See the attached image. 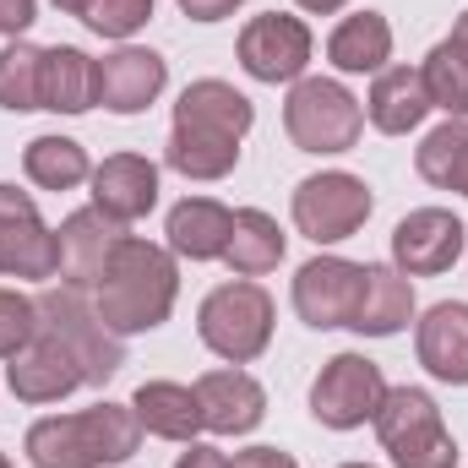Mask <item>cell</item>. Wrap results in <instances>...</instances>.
<instances>
[{"instance_id":"1","label":"cell","mask_w":468,"mask_h":468,"mask_svg":"<svg viewBox=\"0 0 468 468\" xmlns=\"http://www.w3.org/2000/svg\"><path fill=\"white\" fill-rule=\"evenodd\" d=\"M250 125H256L250 99L234 82L202 77L175 104V125H169L164 158L186 180H224V175H234V164H239V142H245Z\"/></svg>"},{"instance_id":"2","label":"cell","mask_w":468,"mask_h":468,"mask_svg":"<svg viewBox=\"0 0 468 468\" xmlns=\"http://www.w3.org/2000/svg\"><path fill=\"white\" fill-rule=\"evenodd\" d=\"M180 300V272H175V256L142 234H125L104 267V278L93 283V311L99 322L131 338V333H153L169 322Z\"/></svg>"},{"instance_id":"3","label":"cell","mask_w":468,"mask_h":468,"mask_svg":"<svg viewBox=\"0 0 468 468\" xmlns=\"http://www.w3.org/2000/svg\"><path fill=\"white\" fill-rule=\"evenodd\" d=\"M142 420L131 403H93L82 414H49L27 425L22 452L33 468H110L136 458Z\"/></svg>"},{"instance_id":"4","label":"cell","mask_w":468,"mask_h":468,"mask_svg":"<svg viewBox=\"0 0 468 468\" xmlns=\"http://www.w3.org/2000/svg\"><path fill=\"white\" fill-rule=\"evenodd\" d=\"M370 425L392 468H458V441L425 387H387Z\"/></svg>"},{"instance_id":"5","label":"cell","mask_w":468,"mask_h":468,"mask_svg":"<svg viewBox=\"0 0 468 468\" xmlns=\"http://www.w3.org/2000/svg\"><path fill=\"white\" fill-rule=\"evenodd\" d=\"M197 333L202 344L229 359V365H250L261 359L267 344H272V294L250 278H234V283H218L202 311H197Z\"/></svg>"},{"instance_id":"6","label":"cell","mask_w":468,"mask_h":468,"mask_svg":"<svg viewBox=\"0 0 468 468\" xmlns=\"http://www.w3.org/2000/svg\"><path fill=\"white\" fill-rule=\"evenodd\" d=\"M283 131L300 153H349L365 131V110L344 82L333 77H300L283 99Z\"/></svg>"},{"instance_id":"7","label":"cell","mask_w":468,"mask_h":468,"mask_svg":"<svg viewBox=\"0 0 468 468\" xmlns=\"http://www.w3.org/2000/svg\"><path fill=\"white\" fill-rule=\"evenodd\" d=\"M38 322H44V327L71 349V359H77V365H82V376H88V387H104L120 365H125L120 333H110V327L99 322V311H93L88 289H71V283L44 289V294H38Z\"/></svg>"},{"instance_id":"8","label":"cell","mask_w":468,"mask_h":468,"mask_svg":"<svg viewBox=\"0 0 468 468\" xmlns=\"http://www.w3.org/2000/svg\"><path fill=\"white\" fill-rule=\"evenodd\" d=\"M370 207H376L370 186L349 169H327V175H311L294 186V229L311 245H338V239L359 234Z\"/></svg>"},{"instance_id":"9","label":"cell","mask_w":468,"mask_h":468,"mask_svg":"<svg viewBox=\"0 0 468 468\" xmlns=\"http://www.w3.org/2000/svg\"><path fill=\"white\" fill-rule=\"evenodd\" d=\"M381 398H387V376L365 354H333L311 381V414L327 431H359L365 420H376Z\"/></svg>"},{"instance_id":"10","label":"cell","mask_w":468,"mask_h":468,"mask_svg":"<svg viewBox=\"0 0 468 468\" xmlns=\"http://www.w3.org/2000/svg\"><path fill=\"white\" fill-rule=\"evenodd\" d=\"M239 66L256 82H300L311 66V27L289 11H261L239 27Z\"/></svg>"},{"instance_id":"11","label":"cell","mask_w":468,"mask_h":468,"mask_svg":"<svg viewBox=\"0 0 468 468\" xmlns=\"http://www.w3.org/2000/svg\"><path fill=\"white\" fill-rule=\"evenodd\" d=\"M0 278H60V245L16 186H0Z\"/></svg>"},{"instance_id":"12","label":"cell","mask_w":468,"mask_h":468,"mask_svg":"<svg viewBox=\"0 0 468 468\" xmlns=\"http://www.w3.org/2000/svg\"><path fill=\"white\" fill-rule=\"evenodd\" d=\"M359 289H365V267L344 256H311L294 272V311L305 327L327 333V327H349L359 311Z\"/></svg>"},{"instance_id":"13","label":"cell","mask_w":468,"mask_h":468,"mask_svg":"<svg viewBox=\"0 0 468 468\" xmlns=\"http://www.w3.org/2000/svg\"><path fill=\"white\" fill-rule=\"evenodd\" d=\"M463 218L447 207H420L392 229V267L409 278H436L463 256Z\"/></svg>"},{"instance_id":"14","label":"cell","mask_w":468,"mask_h":468,"mask_svg":"<svg viewBox=\"0 0 468 468\" xmlns=\"http://www.w3.org/2000/svg\"><path fill=\"white\" fill-rule=\"evenodd\" d=\"M5 381H11V392H16L22 403H60L66 392L88 387L82 365L71 359V349H66L44 322H38V338H33L27 349L16 354V359H5Z\"/></svg>"},{"instance_id":"15","label":"cell","mask_w":468,"mask_h":468,"mask_svg":"<svg viewBox=\"0 0 468 468\" xmlns=\"http://www.w3.org/2000/svg\"><path fill=\"white\" fill-rule=\"evenodd\" d=\"M197 403H202V425L213 436H250L261 420H267V392L250 370L224 365V370H207L197 381Z\"/></svg>"},{"instance_id":"16","label":"cell","mask_w":468,"mask_h":468,"mask_svg":"<svg viewBox=\"0 0 468 468\" xmlns=\"http://www.w3.org/2000/svg\"><path fill=\"white\" fill-rule=\"evenodd\" d=\"M120 239H125V224H115L110 213H99V207L71 213L60 224V234H55V245H60V283L93 294V283L104 278V267H110Z\"/></svg>"},{"instance_id":"17","label":"cell","mask_w":468,"mask_h":468,"mask_svg":"<svg viewBox=\"0 0 468 468\" xmlns=\"http://www.w3.org/2000/svg\"><path fill=\"white\" fill-rule=\"evenodd\" d=\"M164 82H169L164 55H153L142 44H125V49L99 60V104L110 115H142L164 93Z\"/></svg>"},{"instance_id":"18","label":"cell","mask_w":468,"mask_h":468,"mask_svg":"<svg viewBox=\"0 0 468 468\" xmlns=\"http://www.w3.org/2000/svg\"><path fill=\"white\" fill-rule=\"evenodd\" d=\"M93 207L110 213L115 224H136L158 202V164L142 153H110L93 175Z\"/></svg>"},{"instance_id":"19","label":"cell","mask_w":468,"mask_h":468,"mask_svg":"<svg viewBox=\"0 0 468 468\" xmlns=\"http://www.w3.org/2000/svg\"><path fill=\"white\" fill-rule=\"evenodd\" d=\"M420 365L447 381V387H468V305L463 300H441L425 311L420 333H414Z\"/></svg>"},{"instance_id":"20","label":"cell","mask_w":468,"mask_h":468,"mask_svg":"<svg viewBox=\"0 0 468 468\" xmlns=\"http://www.w3.org/2000/svg\"><path fill=\"white\" fill-rule=\"evenodd\" d=\"M425 115H431V93H425L420 66H381L365 99V120L387 136H409L425 125Z\"/></svg>"},{"instance_id":"21","label":"cell","mask_w":468,"mask_h":468,"mask_svg":"<svg viewBox=\"0 0 468 468\" xmlns=\"http://www.w3.org/2000/svg\"><path fill=\"white\" fill-rule=\"evenodd\" d=\"M99 104V60L82 55L77 44L44 49V77H38V110L49 115H88Z\"/></svg>"},{"instance_id":"22","label":"cell","mask_w":468,"mask_h":468,"mask_svg":"<svg viewBox=\"0 0 468 468\" xmlns=\"http://www.w3.org/2000/svg\"><path fill=\"white\" fill-rule=\"evenodd\" d=\"M414 322V283L398 267H365V289H359V311H354V333L359 338H392Z\"/></svg>"},{"instance_id":"23","label":"cell","mask_w":468,"mask_h":468,"mask_svg":"<svg viewBox=\"0 0 468 468\" xmlns=\"http://www.w3.org/2000/svg\"><path fill=\"white\" fill-rule=\"evenodd\" d=\"M169 250L186 256V261H218L234 239V213L213 197H186L175 213H169Z\"/></svg>"},{"instance_id":"24","label":"cell","mask_w":468,"mask_h":468,"mask_svg":"<svg viewBox=\"0 0 468 468\" xmlns=\"http://www.w3.org/2000/svg\"><path fill=\"white\" fill-rule=\"evenodd\" d=\"M136 420L147 436H164V441H197L202 425V403H197V387H180V381H142L136 398H131Z\"/></svg>"},{"instance_id":"25","label":"cell","mask_w":468,"mask_h":468,"mask_svg":"<svg viewBox=\"0 0 468 468\" xmlns=\"http://www.w3.org/2000/svg\"><path fill=\"white\" fill-rule=\"evenodd\" d=\"M327 60L344 71V77H365V71H381L392 60V27L381 11H354L333 27L327 38Z\"/></svg>"},{"instance_id":"26","label":"cell","mask_w":468,"mask_h":468,"mask_svg":"<svg viewBox=\"0 0 468 468\" xmlns=\"http://www.w3.org/2000/svg\"><path fill=\"white\" fill-rule=\"evenodd\" d=\"M283 229H278V218L272 213H261V207H239L234 213V239L229 250H224V261H229L239 278H261V272H272L278 261H283Z\"/></svg>"},{"instance_id":"27","label":"cell","mask_w":468,"mask_h":468,"mask_svg":"<svg viewBox=\"0 0 468 468\" xmlns=\"http://www.w3.org/2000/svg\"><path fill=\"white\" fill-rule=\"evenodd\" d=\"M22 169L38 191H77L93 164H88V147L71 142V136H33L27 153H22Z\"/></svg>"},{"instance_id":"28","label":"cell","mask_w":468,"mask_h":468,"mask_svg":"<svg viewBox=\"0 0 468 468\" xmlns=\"http://www.w3.org/2000/svg\"><path fill=\"white\" fill-rule=\"evenodd\" d=\"M414 169H420V180L468 197V120H447V125H436V131L420 142Z\"/></svg>"},{"instance_id":"29","label":"cell","mask_w":468,"mask_h":468,"mask_svg":"<svg viewBox=\"0 0 468 468\" xmlns=\"http://www.w3.org/2000/svg\"><path fill=\"white\" fill-rule=\"evenodd\" d=\"M420 77H425L431 110H447V120H468V44L458 33L441 38V44L425 55Z\"/></svg>"},{"instance_id":"30","label":"cell","mask_w":468,"mask_h":468,"mask_svg":"<svg viewBox=\"0 0 468 468\" xmlns=\"http://www.w3.org/2000/svg\"><path fill=\"white\" fill-rule=\"evenodd\" d=\"M38 77H44V49L11 38L0 49V110H11V115L38 110Z\"/></svg>"},{"instance_id":"31","label":"cell","mask_w":468,"mask_h":468,"mask_svg":"<svg viewBox=\"0 0 468 468\" xmlns=\"http://www.w3.org/2000/svg\"><path fill=\"white\" fill-rule=\"evenodd\" d=\"M33 338H38V300L0 289V359H16Z\"/></svg>"},{"instance_id":"32","label":"cell","mask_w":468,"mask_h":468,"mask_svg":"<svg viewBox=\"0 0 468 468\" xmlns=\"http://www.w3.org/2000/svg\"><path fill=\"white\" fill-rule=\"evenodd\" d=\"M153 16V0H88L82 22L99 33V38H131L136 27H147Z\"/></svg>"},{"instance_id":"33","label":"cell","mask_w":468,"mask_h":468,"mask_svg":"<svg viewBox=\"0 0 468 468\" xmlns=\"http://www.w3.org/2000/svg\"><path fill=\"white\" fill-rule=\"evenodd\" d=\"M33 16H38V5H33V0H0V33L22 38V33L33 27Z\"/></svg>"},{"instance_id":"34","label":"cell","mask_w":468,"mask_h":468,"mask_svg":"<svg viewBox=\"0 0 468 468\" xmlns=\"http://www.w3.org/2000/svg\"><path fill=\"white\" fill-rule=\"evenodd\" d=\"M229 468H300L289 452H278V447H245V452H234Z\"/></svg>"},{"instance_id":"35","label":"cell","mask_w":468,"mask_h":468,"mask_svg":"<svg viewBox=\"0 0 468 468\" xmlns=\"http://www.w3.org/2000/svg\"><path fill=\"white\" fill-rule=\"evenodd\" d=\"M239 5H245V0H180V11H186L191 22H224Z\"/></svg>"},{"instance_id":"36","label":"cell","mask_w":468,"mask_h":468,"mask_svg":"<svg viewBox=\"0 0 468 468\" xmlns=\"http://www.w3.org/2000/svg\"><path fill=\"white\" fill-rule=\"evenodd\" d=\"M175 468H229V452H218V447H207V441H191Z\"/></svg>"},{"instance_id":"37","label":"cell","mask_w":468,"mask_h":468,"mask_svg":"<svg viewBox=\"0 0 468 468\" xmlns=\"http://www.w3.org/2000/svg\"><path fill=\"white\" fill-rule=\"evenodd\" d=\"M300 11H311V16H333V11H344L349 0H294Z\"/></svg>"},{"instance_id":"38","label":"cell","mask_w":468,"mask_h":468,"mask_svg":"<svg viewBox=\"0 0 468 468\" xmlns=\"http://www.w3.org/2000/svg\"><path fill=\"white\" fill-rule=\"evenodd\" d=\"M55 5H60L66 16H82V11H88V0H55Z\"/></svg>"},{"instance_id":"39","label":"cell","mask_w":468,"mask_h":468,"mask_svg":"<svg viewBox=\"0 0 468 468\" xmlns=\"http://www.w3.org/2000/svg\"><path fill=\"white\" fill-rule=\"evenodd\" d=\"M452 33H458V38H463V44H468V11H463V16H458V27H452Z\"/></svg>"},{"instance_id":"40","label":"cell","mask_w":468,"mask_h":468,"mask_svg":"<svg viewBox=\"0 0 468 468\" xmlns=\"http://www.w3.org/2000/svg\"><path fill=\"white\" fill-rule=\"evenodd\" d=\"M344 468H376V463H344Z\"/></svg>"},{"instance_id":"41","label":"cell","mask_w":468,"mask_h":468,"mask_svg":"<svg viewBox=\"0 0 468 468\" xmlns=\"http://www.w3.org/2000/svg\"><path fill=\"white\" fill-rule=\"evenodd\" d=\"M0 468H11V463H5V452H0Z\"/></svg>"}]
</instances>
